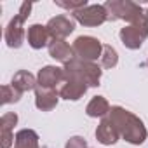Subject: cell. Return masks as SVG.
I'll return each instance as SVG.
<instances>
[{"label": "cell", "instance_id": "ac0fdd59", "mask_svg": "<svg viewBox=\"0 0 148 148\" xmlns=\"http://www.w3.org/2000/svg\"><path fill=\"white\" fill-rule=\"evenodd\" d=\"M117 63H119V52L115 51V47L105 44L103 54H101V66L106 68V70H112V68L117 66Z\"/></svg>", "mask_w": 148, "mask_h": 148}, {"label": "cell", "instance_id": "d6986e66", "mask_svg": "<svg viewBox=\"0 0 148 148\" xmlns=\"http://www.w3.org/2000/svg\"><path fill=\"white\" fill-rule=\"evenodd\" d=\"M21 92L18 89H14L11 84L7 86H2V99H0V103L2 105H12V103H18L21 99Z\"/></svg>", "mask_w": 148, "mask_h": 148}, {"label": "cell", "instance_id": "7402d4cb", "mask_svg": "<svg viewBox=\"0 0 148 148\" xmlns=\"http://www.w3.org/2000/svg\"><path fill=\"white\" fill-rule=\"evenodd\" d=\"M14 132L7 129H0V148H12L14 146Z\"/></svg>", "mask_w": 148, "mask_h": 148}, {"label": "cell", "instance_id": "cb8c5ba5", "mask_svg": "<svg viewBox=\"0 0 148 148\" xmlns=\"http://www.w3.org/2000/svg\"><path fill=\"white\" fill-rule=\"evenodd\" d=\"M146 66H148V59H146Z\"/></svg>", "mask_w": 148, "mask_h": 148}, {"label": "cell", "instance_id": "5b68a950", "mask_svg": "<svg viewBox=\"0 0 148 148\" xmlns=\"http://www.w3.org/2000/svg\"><path fill=\"white\" fill-rule=\"evenodd\" d=\"M71 47H73V52H75L77 58L86 59V61H96V59H101L105 45L96 37L80 35V37L75 38V42L71 44Z\"/></svg>", "mask_w": 148, "mask_h": 148}, {"label": "cell", "instance_id": "4fadbf2b", "mask_svg": "<svg viewBox=\"0 0 148 148\" xmlns=\"http://www.w3.org/2000/svg\"><path fill=\"white\" fill-rule=\"evenodd\" d=\"M87 89L89 87L79 80H64L59 87V98L66 101H79L87 92Z\"/></svg>", "mask_w": 148, "mask_h": 148}, {"label": "cell", "instance_id": "8fae6325", "mask_svg": "<svg viewBox=\"0 0 148 148\" xmlns=\"http://www.w3.org/2000/svg\"><path fill=\"white\" fill-rule=\"evenodd\" d=\"M59 101V91L56 89H44L37 87L35 89V106L40 112H51L58 106Z\"/></svg>", "mask_w": 148, "mask_h": 148}, {"label": "cell", "instance_id": "e0dca14e", "mask_svg": "<svg viewBox=\"0 0 148 148\" xmlns=\"http://www.w3.org/2000/svg\"><path fill=\"white\" fill-rule=\"evenodd\" d=\"M12 148H40L38 146V134L33 129H21V131H18Z\"/></svg>", "mask_w": 148, "mask_h": 148}, {"label": "cell", "instance_id": "9c48e42d", "mask_svg": "<svg viewBox=\"0 0 148 148\" xmlns=\"http://www.w3.org/2000/svg\"><path fill=\"white\" fill-rule=\"evenodd\" d=\"M96 139H98V143H101L105 146H112V145H115L120 139L119 129L115 127V124L108 117L101 119L99 125L96 127Z\"/></svg>", "mask_w": 148, "mask_h": 148}, {"label": "cell", "instance_id": "2e32d148", "mask_svg": "<svg viewBox=\"0 0 148 148\" xmlns=\"http://www.w3.org/2000/svg\"><path fill=\"white\" fill-rule=\"evenodd\" d=\"M119 37H120V42H122L127 49H131V51L141 49V45H143V42H145V38H143V37L138 33V30H136L134 26H131V25L124 26V28L120 30Z\"/></svg>", "mask_w": 148, "mask_h": 148}, {"label": "cell", "instance_id": "8992f818", "mask_svg": "<svg viewBox=\"0 0 148 148\" xmlns=\"http://www.w3.org/2000/svg\"><path fill=\"white\" fill-rule=\"evenodd\" d=\"M71 18L82 26H101L105 21H108V12L105 5L99 4H91L80 11L71 12Z\"/></svg>", "mask_w": 148, "mask_h": 148}, {"label": "cell", "instance_id": "ba28073f", "mask_svg": "<svg viewBox=\"0 0 148 148\" xmlns=\"http://www.w3.org/2000/svg\"><path fill=\"white\" fill-rule=\"evenodd\" d=\"M64 82V70L54 64H47L44 68L38 70L37 73V87H44V89H56L58 84Z\"/></svg>", "mask_w": 148, "mask_h": 148}, {"label": "cell", "instance_id": "9a60e30c", "mask_svg": "<svg viewBox=\"0 0 148 148\" xmlns=\"http://www.w3.org/2000/svg\"><path fill=\"white\" fill-rule=\"evenodd\" d=\"M110 110H112V106L105 96H94L86 106V113L92 119H105V117H108Z\"/></svg>", "mask_w": 148, "mask_h": 148}, {"label": "cell", "instance_id": "44dd1931", "mask_svg": "<svg viewBox=\"0 0 148 148\" xmlns=\"http://www.w3.org/2000/svg\"><path fill=\"white\" fill-rule=\"evenodd\" d=\"M19 117L14 113V112H9V113H4L2 119H0V129H7V131H12L14 125L18 124Z\"/></svg>", "mask_w": 148, "mask_h": 148}, {"label": "cell", "instance_id": "5bb4252c", "mask_svg": "<svg viewBox=\"0 0 148 148\" xmlns=\"http://www.w3.org/2000/svg\"><path fill=\"white\" fill-rule=\"evenodd\" d=\"M11 86L23 94V92H28V91H35L38 84H37V77L33 73H30L28 70H19L12 75Z\"/></svg>", "mask_w": 148, "mask_h": 148}, {"label": "cell", "instance_id": "52a82bcc", "mask_svg": "<svg viewBox=\"0 0 148 148\" xmlns=\"http://www.w3.org/2000/svg\"><path fill=\"white\" fill-rule=\"evenodd\" d=\"M47 30H49V35L52 40H64L68 35L73 33L75 30V21L68 16H54L47 21Z\"/></svg>", "mask_w": 148, "mask_h": 148}, {"label": "cell", "instance_id": "603a6c76", "mask_svg": "<svg viewBox=\"0 0 148 148\" xmlns=\"http://www.w3.org/2000/svg\"><path fill=\"white\" fill-rule=\"evenodd\" d=\"M64 148H89V146H87V141H86L82 136H71V138L66 141Z\"/></svg>", "mask_w": 148, "mask_h": 148}, {"label": "cell", "instance_id": "3957f363", "mask_svg": "<svg viewBox=\"0 0 148 148\" xmlns=\"http://www.w3.org/2000/svg\"><path fill=\"white\" fill-rule=\"evenodd\" d=\"M32 2H23L21 7H19V12L9 21V25L5 26V32H4V38H5V44L11 47V49H19L26 38V32H25V21L28 19L30 12H32Z\"/></svg>", "mask_w": 148, "mask_h": 148}, {"label": "cell", "instance_id": "277c9868", "mask_svg": "<svg viewBox=\"0 0 148 148\" xmlns=\"http://www.w3.org/2000/svg\"><path fill=\"white\" fill-rule=\"evenodd\" d=\"M105 9L108 12V21L122 19L129 25L136 23L145 12V7H141L136 2H131V0H108L105 4Z\"/></svg>", "mask_w": 148, "mask_h": 148}, {"label": "cell", "instance_id": "ffe728a7", "mask_svg": "<svg viewBox=\"0 0 148 148\" xmlns=\"http://www.w3.org/2000/svg\"><path fill=\"white\" fill-rule=\"evenodd\" d=\"M54 5L58 7H63L70 12H75V11H80L84 7H87V0H75V2H71V0H54Z\"/></svg>", "mask_w": 148, "mask_h": 148}, {"label": "cell", "instance_id": "7a4b0ae2", "mask_svg": "<svg viewBox=\"0 0 148 148\" xmlns=\"http://www.w3.org/2000/svg\"><path fill=\"white\" fill-rule=\"evenodd\" d=\"M63 70H64V80H79L87 87H98L103 75V70L96 64V61H86L77 56L71 61H68L63 66Z\"/></svg>", "mask_w": 148, "mask_h": 148}, {"label": "cell", "instance_id": "30bf717a", "mask_svg": "<svg viewBox=\"0 0 148 148\" xmlns=\"http://www.w3.org/2000/svg\"><path fill=\"white\" fill-rule=\"evenodd\" d=\"M26 40L30 44L32 49H44L49 45V42L52 40L51 35H49V30L45 25H40V23H35L32 26H28L26 30Z\"/></svg>", "mask_w": 148, "mask_h": 148}, {"label": "cell", "instance_id": "7c38bea8", "mask_svg": "<svg viewBox=\"0 0 148 148\" xmlns=\"http://www.w3.org/2000/svg\"><path fill=\"white\" fill-rule=\"evenodd\" d=\"M49 56L63 64H66L68 61H71L75 58V52H73V47L66 42V40H51L49 45Z\"/></svg>", "mask_w": 148, "mask_h": 148}, {"label": "cell", "instance_id": "6da1fadb", "mask_svg": "<svg viewBox=\"0 0 148 148\" xmlns=\"http://www.w3.org/2000/svg\"><path fill=\"white\" fill-rule=\"evenodd\" d=\"M108 119L115 124L122 139H125L131 145H143L145 143L148 132H146L143 120L138 115H134L132 112H129L122 106H112Z\"/></svg>", "mask_w": 148, "mask_h": 148}]
</instances>
